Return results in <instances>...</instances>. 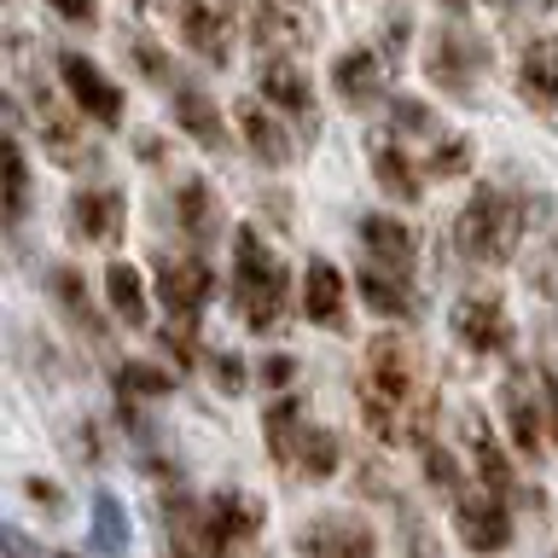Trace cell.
Returning a JSON list of instances; mask_svg holds the SVG:
<instances>
[{"label": "cell", "mask_w": 558, "mask_h": 558, "mask_svg": "<svg viewBox=\"0 0 558 558\" xmlns=\"http://www.w3.org/2000/svg\"><path fill=\"white\" fill-rule=\"evenodd\" d=\"M355 401L384 448H425L436 425V373L425 349L408 331H378L355 373Z\"/></svg>", "instance_id": "obj_1"}, {"label": "cell", "mask_w": 558, "mask_h": 558, "mask_svg": "<svg viewBox=\"0 0 558 558\" xmlns=\"http://www.w3.org/2000/svg\"><path fill=\"white\" fill-rule=\"evenodd\" d=\"M523 227H530L523 192L500 186V181H483L465 198L460 216H453V244H460V256L477 262V268H500V262H512V251L523 244Z\"/></svg>", "instance_id": "obj_2"}, {"label": "cell", "mask_w": 558, "mask_h": 558, "mask_svg": "<svg viewBox=\"0 0 558 558\" xmlns=\"http://www.w3.org/2000/svg\"><path fill=\"white\" fill-rule=\"evenodd\" d=\"M286 303H291V274L279 251H268V239L256 227L233 233V308L251 331H274L286 326Z\"/></svg>", "instance_id": "obj_3"}, {"label": "cell", "mask_w": 558, "mask_h": 558, "mask_svg": "<svg viewBox=\"0 0 558 558\" xmlns=\"http://www.w3.org/2000/svg\"><path fill=\"white\" fill-rule=\"evenodd\" d=\"M425 76H430V87H442V94H453V99L477 94V82L488 76V41L453 17V24H442V29L430 35Z\"/></svg>", "instance_id": "obj_4"}, {"label": "cell", "mask_w": 558, "mask_h": 558, "mask_svg": "<svg viewBox=\"0 0 558 558\" xmlns=\"http://www.w3.org/2000/svg\"><path fill=\"white\" fill-rule=\"evenodd\" d=\"M314 35H320L314 0H256L251 41L262 47V59H296L303 47H314Z\"/></svg>", "instance_id": "obj_5"}, {"label": "cell", "mask_w": 558, "mask_h": 558, "mask_svg": "<svg viewBox=\"0 0 558 558\" xmlns=\"http://www.w3.org/2000/svg\"><path fill=\"white\" fill-rule=\"evenodd\" d=\"M151 279H157V296H163L169 320L181 326H198V314L209 303V291H216V274H209L204 256H151Z\"/></svg>", "instance_id": "obj_6"}, {"label": "cell", "mask_w": 558, "mask_h": 558, "mask_svg": "<svg viewBox=\"0 0 558 558\" xmlns=\"http://www.w3.org/2000/svg\"><path fill=\"white\" fill-rule=\"evenodd\" d=\"M262 535V500L244 488H221L204 500V523H198V553H227V547H251Z\"/></svg>", "instance_id": "obj_7"}, {"label": "cell", "mask_w": 558, "mask_h": 558, "mask_svg": "<svg viewBox=\"0 0 558 558\" xmlns=\"http://www.w3.org/2000/svg\"><path fill=\"white\" fill-rule=\"evenodd\" d=\"M174 24L204 64H233V0H174Z\"/></svg>", "instance_id": "obj_8"}, {"label": "cell", "mask_w": 558, "mask_h": 558, "mask_svg": "<svg viewBox=\"0 0 558 558\" xmlns=\"http://www.w3.org/2000/svg\"><path fill=\"white\" fill-rule=\"evenodd\" d=\"M59 82H64V94L76 99V111L87 122H99V129H117V122H122V94H117V82L105 76L94 59H82V52H59Z\"/></svg>", "instance_id": "obj_9"}, {"label": "cell", "mask_w": 558, "mask_h": 558, "mask_svg": "<svg viewBox=\"0 0 558 558\" xmlns=\"http://www.w3.org/2000/svg\"><path fill=\"white\" fill-rule=\"evenodd\" d=\"M453 338H460L471 355H506L512 349V320H506V303L495 291H471L453 303Z\"/></svg>", "instance_id": "obj_10"}, {"label": "cell", "mask_w": 558, "mask_h": 558, "mask_svg": "<svg viewBox=\"0 0 558 558\" xmlns=\"http://www.w3.org/2000/svg\"><path fill=\"white\" fill-rule=\"evenodd\" d=\"M384 87H390V52L355 47V52H338V59H331V94H338L349 111L378 105Z\"/></svg>", "instance_id": "obj_11"}, {"label": "cell", "mask_w": 558, "mask_h": 558, "mask_svg": "<svg viewBox=\"0 0 558 558\" xmlns=\"http://www.w3.org/2000/svg\"><path fill=\"white\" fill-rule=\"evenodd\" d=\"M518 94L535 117L558 122V35H535L518 52Z\"/></svg>", "instance_id": "obj_12"}, {"label": "cell", "mask_w": 558, "mask_h": 558, "mask_svg": "<svg viewBox=\"0 0 558 558\" xmlns=\"http://www.w3.org/2000/svg\"><path fill=\"white\" fill-rule=\"evenodd\" d=\"M122 221H129V198L117 186H82L70 198V233L82 244H117Z\"/></svg>", "instance_id": "obj_13"}, {"label": "cell", "mask_w": 558, "mask_h": 558, "mask_svg": "<svg viewBox=\"0 0 558 558\" xmlns=\"http://www.w3.org/2000/svg\"><path fill=\"white\" fill-rule=\"evenodd\" d=\"M239 134H244V146H251V157L262 169H286L296 146H291V134H286V122H279V105L268 99H239Z\"/></svg>", "instance_id": "obj_14"}, {"label": "cell", "mask_w": 558, "mask_h": 558, "mask_svg": "<svg viewBox=\"0 0 558 558\" xmlns=\"http://www.w3.org/2000/svg\"><path fill=\"white\" fill-rule=\"evenodd\" d=\"M453 530H460L465 547H477V553H500V547H512V512H506V495H495L488 488L483 500H460V512H453Z\"/></svg>", "instance_id": "obj_15"}, {"label": "cell", "mask_w": 558, "mask_h": 558, "mask_svg": "<svg viewBox=\"0 0 558 558\" xmlns=\"http://www.w3.org/2000/svg\"><path fill=\"white\" fill-rule=\"evenodd\" d=\"M303 314L326 331H349V291H343V274L326 256H314L303 274Z\"/></svg>", "instance_id": "obj_16"}, {"label": "cell", "mask_w": 558, "mask_h": 558, "mask_svg": "<svg viewBox=\"0 0 558 558\" xmlns=\"http://www.w3.org/2000/svg\"><path fill=\"white\" fill-rule=\"evenodd\" d=\"M361 296L378 320H418V291L408 286L401 268H384V262L361 256Z\"/></svg>", "instance_id": "obj_17"}, {"label": "cell", "mask_w": 558, "mask_h": 558, "mask_svg": "<svg viewBox=\"0 0 558 558\" xmlns=\"http://www.w3.org/2000/svg\"><path fill=\"white\" fill-rule=\"evenodd\" d=\"M361 256L366 262H384V268H401V274H413V262H418V233L408 221H396V216H361Z\"/></svg>", "instance_id": "obj_18"}, {"label": "cell", "mask_w": 558, "mask_h": 558, "mask_svg": "<svg viewBox=\"0 0 558 558\" xmlns=\"http://www.w3.org/2000/svg\"><path fill=\"white\" fill-rule=\"evenodd\" d=\"M35 94V122H41V146L52 151V163H64V169H87V163H99V151L82 140V129L70 117H59V105L47 99V87H29Z\"/></svg>", "instance_id": "obj_19"}, {"label": "cell", "mask_w": 558, "mask_h": 558, "mask_svg": "<svg viewBox=\"0 0 558 558\" xmlns=\"http://www.w3.org/2000/svg\"><path fill=\"white\" fill-rule=\"evenodd\" d=\"M373 181L390 192V198H401V204H418V192H425V163L401 146V134H390V140H378L373 146Z\"/></svg>", "instance_id": "obj_20"}, {"label": "cell", "mask_w": 558, "mask_h": 558, "mask_svg": "<svg viewBox=\"0 0 558 558\" xmlns=\"http://www.w3.org/2000/svg\"><path fill=\"white\" fill-rule=\"evenodd\" d=\"M256 94L268 105H279V111H291L303 129H314V87H308L303 70H296V59H268V64H262Z\"/></svg>", "instance_id": "obj_21"}, {"label": "cell", "mask_w": 558, "mask_h": 558, "mask_svg": "<svg viewBox=\"0 0 558 558\" xmlns=\"http://www.w3.org/2000/svg\"><path fill=\"white\" fill-rule=\"evenodd\" d=\"M500 413H506V430H512V448L523 453V460H541V442H547V430H541V408L530 396V384H523V373H512L500 384Z\"/></svg>", "instance_id": "obj_22"}, {"label": "cell", "mask_w": 558, "mask_h": 558, "mask_svg": "<svg viewBox=\"0 0 558 558\" xmlns=\"http://www.w3.org/2000/svg\"><path fill=\"white\" fill-rule=\"evenodd\" d=\"M262 436H268V453H274V460L296 471V460H303V448H308V436H314L303 401H291V396L274 401V408L262 413Z\"/></svg>", "instance_id": "obj_23"}, {"label": "cell", "mask_w": 558, "mask_h": 558, "mask_svg": "<svg viewBox=\"0 0 558 558\" xmlns=\"http://www.w3.org/2000/svg\"><path fill=\"white\" fill-rule=\"evenodd\" d=\"M378 547V535L366 523H349V518H326V523H308L296 535V553H326V558H366Z\"/></svg>", "instance_id": "obj_24"}, {"label": "cell", "mask_w": 558, "mask_h": 558, "mask_svg": "<svg viewBox=\"0 0 558 558\" xmlns=\"http://www.w3.org/2000/svg\"><path fill=\"white\" fill-rule=\"evenodd\" d=\"M174 122L186 129V140H198L204 151H227V122L216 111V99L204 94V87H174Z\"/></svg>", "instance_id": "obj_25"}, {"label": "cell", "mask_w": 558, "mask_h": 558, "mask_svg": "<svg viewBox=\"0 0 558 558\" xmlns=\"http://www.w3.org/2000/svg\"><path fill=\"white\" fill-rule=\"evenodd\" d=\"M47 291H52V303H59L70 314V326L82 331V338H105V320H99V308H94V296H87V279L70 268V262H59V268H47Z\"/></svg>", "instance_id": "obj_26"}, {"label": "cell", "mask_w": 558, "mask_h": 558, "mask_svg": "<svg viewBox=\"0 0 558 558\" xmlns=\"http://www.w3.org/2000/svg\"><path fill=\"white\" fill-rule=\"evenodd\" d=\"M174 221H181V233H192V244H209V239H216L221 209H216V192H209V181L186 174V181L174 186Z\"/></svg>", "instance_id": "obj_27"}, {"label": "cell", "mask_w": 558, "mask_h": 558, "mask_svg": "<svg viewBox=\"0 0 558 558\" xmlns=\"http://www.w3.org/2000/svg\"><path fill=\"white\" fill-rule=\"evenodd\" d=\"M465 442H471V460H477V477H483V488H495V495H512V465H506L500 442L488 436L483 413H465Z\"/></svg>", "instance_id": "obj_28"}, {"label": "cell", "mask_w": 558, "mask_h": 558, "mask_svg": "<svg viewBox=\"0 0 558 558\" xmlns=\"http://www.w3.org/2000/svg\"><path fill=\"white\" fill-rule=\"evenodd\" d=\"M105 296H111L122 326H146L151 320V303H146V286H140L134 262H111V268H105Z\"/></svg>", "instance_id": "obj_29"}, {"label": "cell", "mask_w": 558, "mask_h": 558, "mask_svg": "<svg viewBox=\"0 0 558 558\" xmlns=\"http://www.w3.org/2000/svg\"><path fill=\"white\" fill-rule=\"evenodd\" d=\"M471 157H477V151H471V140H460V134L442 129V134L425 146V157H418V163H425L430 181H448V174H465V169H471Z\"/></svg>", "instance_id": "obj_30"}, {"label": "cell", "mask_w": 558, "mask_h": 558, "mask_svg": "<svg viewBox=\"0 0 558 558\" xmlns=\"http://www.w3.org/2000/svg\"><path fill=\"white\" fill-rule=\"evenodd\" d=\"M111 378H117V401H122V408H134V401H146V396H169V390H174L169 373H157V366H134V361H122Z\"/></svg>", "instance_id": "obj_31"}, {"label": "cell", "mask_w": 558, "mask_h": 558, "mask_svg": "<svg viewBox=\"0 0 558 558\" xmlns=\"http://www.w3.org/2000/svg\"><path fill=\"white\" fill-rule=\"evenodd\" d=\"M29 209V163H24V140H7V233L24 227Z\"/></svg>", "instance_id": "obj_32"}, {"label": "cell", "mask_w": 558, "mask_h": 558, "mask_svg": "<svg viewBox=\"0 0 558 558\" xmlns=\"http://www.w3.org/2000/svg\"><path fill=\"white\" fill-rule=\"evenodd\" d=\"M338 460H343L338 436L314 425V436H308V448H303V460H296V477H303V483H326L331 471H338Z\"/></svg>", "instance_id": "obj_33"}, {"label": "cell", "mask_w": 558, "mask_h": 558, "mask_svg": "<svg viewBox=\"0 0 558 558\" xmlns=\"http://www.w3.org/2000/svg\"><path fill=\"white\" fill-rule=\"evenodd\" d=\"M87 541H94L99 553H122V547H129V518H122V506L111 495L94 500V530H87Z\"/></svg>", "instance_id": "obj_34"}, {"label": "cell", "mask_w": 558, "mask_h": 558, "mask_svg": "<svg viewBox=\"0 0 558 558\" xmlns=\"http://www.w3.org/2000/svg\"><path fill=\"white\" fill-rule=\"evenodd\" d=\"M129 59H134V70H140L146 82H157V87H169V82H174V70H169V59H163V47H157L151 35H134V41H129Z\"/></svg>", "instance_id": "obj_35"}, {"label": "cell", "mask_w": 558, "mask_h": 558, "mask_svg": "<svg viewBox=\"0 0 558 558\" xmlns=\"http://www.w3.org/2000/svg\"><path fill=\"white\" fill-rule=\"evenodd\" d=\"M396 134H442V122H436L430 105H418V99H396Z\"/></svg>", "instance_id": "obj_36"}, {"label": "cell", "mask_w": 558, "mask_h": 558, "mask_svg": "<svg viewBox=\"0 0 558 558\" xmlns=\"http://www.w3.org/2000/svg\"><path fill=\"white\" fill-rule=\"evenodd\" d=\"M425 477L436 483V488H460V465H453V453L448 448H436V442H425Z\"/></svg>", "instance_id": "obj_37"}, {"label": "cell", "mask_w": 558, "mask_h": 558, "mask_svg": "<svg viewBox=\"0 0 558 558\" xmlns=\"http://www.w3.org/2000/svg\"><path fill=\"white\" fill-rule=\"evenodd\" d=\"M209 373H216V390H227V396L244 390V361L239 355H209Z\"/></svg>", "instance_id": "obj_38"}, {"label": "cell", "mask_w": 558, "mask_h": 558, "mask_svg": "<svg viewBox=\"0 0 558 558\" xmlns=\"http://www.w3.org/2000/svg\"><path fill=\"white\" fill-rule=\"evenodd\" d=\"M52 12L64 17V24H94L99 17V0H47Z\"/></svg>", "instance_id": "obj_39"}, {"label": "cell", "mask_w": 558, "mask_h": 558, "mask_svg": "<svg viewBox=\"0 0 558 558\" xmlns=\"http://www.w3.org/2000/svg\"><path fill=\"white\" fill-rule=\"evenodd\" d=\"M291 378H296V361L291 355H268V361H262V384H268V390H286Z\"/></svg>", "instance_id": "obj_40"}, {"label": "cell", "mask_w": 558, "mask_h": 558, "mask_svg": "<svg viewBox=\"0 0 558 558\" xmlns=\"http://www.w3.org/2000/svg\"><path fill=\"white\" fill-rule=\"evenodd\" d=\"M163 343H169V355H174V361H186V366L198 361V343H192V326L181 331V320H174V326L163 331Z\"/></svg>", "instance_id": "obj_41"}, {"label": "cell", "mask_w": 558, "mask_h": 558, "mask_svg": "<svg viewBox=\"0 0 558 558\" xmlns=\"http://www.w3.org/2000/svg\"><path fill=\"white\" fill-rule=\"evenodd\" d=\"M495 7L506 17H541V12H553V0H495Z\"/></svg>", "instance_id": "obj_42"}, {"label": "cell", "mask_w": 558, "mask_h": 558, "mask_svg": "<svg viewBox=\"0 0 558 558\" xmlns=\"http://www.w3.org/2000/svg\"><path fill=\"white\" fill-rule=\"evenodd\" d=\"M24 495H29V500H41V506H52V518H59V506H64V495H59L52 483H41V477H29V483H24Z\"/></svg>", "instance_id": "obj_43"}, {"label": "cell", "mask_w": 558, "mask_h": 558, "mask_svg": "<svg viewBox=\"0 0 558 558\" xmlns=\"http://www.w3.org/2000/svg\"><path fill=\"white\" fill-rule=\"evenodd\" d=\"M547 425L558 436V373H547Z\"/></svg>", "instance_id": "obj_44"}, {"label": "cell", "mask_w": 558, "mask_h": 558, "mask_svg": "<svg viewBox=\"0 0 558 558\" xmlns=\"http://www.w3.org/2000/svg\"><path fill=\"white\" fill-rule=\"evenodd\" d=\"M442 7H448V12H453V17H460V12H465V7H471V0H442Z\"/></svg>", "instance_id": "obj_45"}, {"label": "cell", "mask_w": 558, "mask_h": 558, "mask_svg": "<svg viewBox=\"0 0 558 558\" xmlns=\"http://www.w3.org/2000/svg\"><path fill=\"white\" fill-rule=\"evenodd\" d=\"M134 7H151V0H134Z\"/></svg>", "instance_id": "obj_46"}]
</instances>
